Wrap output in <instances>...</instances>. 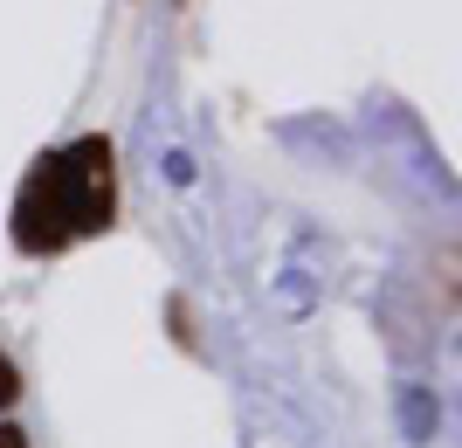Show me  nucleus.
<instances>
[{
	"instance_id": "nucleus-1",
	"label": "nucleus",
	"mask_w": 462,
	"mask_h": 448,
	"mask_svg": "<svg viewBox=\"0 0 462 448\" xmlns=\"http://www.w3.org/2000/svg\"><path fill=\"white\" fill-rule=\"evenodd\" d=\"M56 173H62V200H69V228L77 234L111 228V207H117L111 145H104V138H77L69 152H56Z\"/></svg>"
},
{
	"instance_id": "nucleus-2",
	"label": "nucleus",
	"mask_w": 462,
	"mask_h": 448,
	"mask_svg": "<svg viewBox=\"0 0 462 448\" xmlns=\"http://www.w3.org/2000/svg\"><path fill=\"white\" fill-rule=\"evenodd\" d=\"M69 200H62V173H56V152L35 159V173L21 179V200H14V242L28 255H56L69 242Z\"/></svg>"
},
{
	"instance_id": "nucleus-4",
	"label": "nucleus",
	"mask_w": 462,
	"mask_h": 448,
	"mask_svg": "<svg viewBox=\"0 0 462 448\" xmlns=\"http://www.w3.org/2000/svg\"><path fill=\"white\" fill-rule=\"evenodd\" d=\"M0 448H28V434H21V428H7V421H0Z\"/></svg>"
},
{
	"instance_id": "nucleus-3",
	"label": "nucleus",
	"mask_w": 462,
	"mask_h": 448,
	"mask_svg": "<svg viewBox=\"0 0 462 448\" xmlns=\"http://www.w3.org/2000/svg\"><path fill=\"white\" fill-rule=\"evenodd\" d=\"M14 400H21V372H14V359L0 352V407H14Z\"/></svg>"
}]
</instances>
